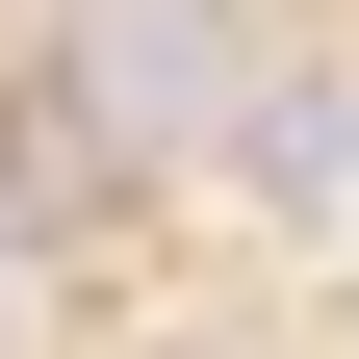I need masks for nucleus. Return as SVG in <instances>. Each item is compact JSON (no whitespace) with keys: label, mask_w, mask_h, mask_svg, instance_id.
<instances>
[{"label":"nucleus","mask_w":359,"mask_h":359,"mask_svg":"<svg viewBox=\"0 0 359 359\" xmlns=\"http://www.w3.org/2000/svg\"><path fill=\"white\" fill-rule=\"evenodd\" d=\"M205 77H231V0H77V103L103 128H205Z\"/></svg>","instance_id":"obj_1"}]
</instances>
